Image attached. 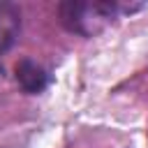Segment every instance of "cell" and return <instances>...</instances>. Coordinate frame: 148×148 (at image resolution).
Segmentation results:
<instances>
[{"label": "cell", "instance_id": "obj_1", "mask_svg": "<svg viewBox=\"0 0 148 148\" xmlns=\"http://www.w3.org/2000/svg\"><path fill=\"white\" fill-rule=\"evenodd\" d=\"M143 2L125 0H62L58 5V21L67 32L81 37H97L125 14L143 9Z\"/></svg>", "mask_w": 148, "mask_h": 148}, {"label": "cell", "instance_id": "obj_2", "mask_svg": "<svg viewBox=\"0 0 148 148\" xmlns=\"http://www.w3.org/2000/svg\"><path fill=\"white\" fill-rule=\"evenodd\" d=\"M14 79L25 95H42L51 86L53 74L42 62L32 60V58H21L14 67Z\"/></svg>", "mask_w": 148, "mask_h": 148}, {"label": "cell", "instance_id": "obj_3", "mask_svg": "<svg viewBox=\"0 0 148 148\" xmlns=\"http://www.w3.org/2000/svg\"><path fill=\"white\" fill-rule=\"evenodd\" d=\"M21 35V7L9 0H0V56H5Z\"/></svg>", "mask_w": 148, "mask_h": 148}]
</instances>
